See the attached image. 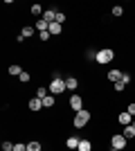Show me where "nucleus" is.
<instances>
[{
    "label": "nucleus",
    "instance_id": "nucleus-14",
    "mask_svg": "<svg viewBox=\"0 0 135 151\" xmlns=\"http://www.w3.org/2000/svg\"><path fill=\"white\" fill-rule=\"evenodd\" d=\"M65 86H68V90H77L79 81L74 79V77H68V79H65Z\"/></svg>",
    "mask_w": 135,
    "mask_h": 151
},
{
    "label": "nucleus",
    "instance_id": "nucleus-27",
    "mask_svg": "<svg viewBox=\"0 0 135 151\" xmlns=\"http://www.w3.org/2000/svg\"><path fill=\"white\" fill-rule=\"evenodd\" d=\"M50 36H52L50 32H41V41H47V38H50Z\"/></svg>",
    "mask_w": 135,
    "mask_h": 151
},
{
    "label": "nucleus",
    "instance_id": "nucleus-29",
    "mask_svg": "<svg viewBox=\"0 0 135 151\" xmlns=\"http://www.w3.org/2000/svg\"><path fill=\"white\" fill-rule=\"evenodd\" d=\"M126 111H129L131 115H135V104H129V108H126Z\"/></svg>",
    "mask_w": 135,
    "mask_h": 151
},
{
    "label": "nucleus",
    "instance_id": "nucleus-22",
    "mask_svg": "<svg viewBox=\"0 0 135 151\" xmlns=\"http://www.w3.org/2000/svg\"><path fill=\"white\" fill-rule=\"evenodd\" d=\"M113 86H115V90H117V93H122V90L126 88V83H124V81H117V83H113Z\"/></svg>",
    "mask_w": 135,
    "mask_h": 151
},
{
    "label": "nucleus",
    "instance_id": "nucleus-9",
    "mask_svg": "<svg viewBox=\"0 0 135 151\" xmlns=\"http://www.w3.org/2000/svg\"><path fill=\"white\" fill-rule=\"evenodd\" d=\"M79 142H81V140H79L77 135H70V138L65 140V147H68V149H79Z\"/></svg>",
    "mask_w": 135,
    "mask_h": 151
},
{
    "label": "nucleus",
    "instance_id": "nucleus-6",
    "mask_svg": "<svg viewBox=\"0 0 135 151\" xmlns=\"http://www.w3.org/2000/svg\"><path fill=\"white\" fill-rule=\"evenodd\" d=\"M34 32H36V27H32V25L23 27V32L18 34V43H23V38H29V36H34Z\"/></svg>",
    "mask_w": 135,
    "mask_h": 151
},
{
    "label": "nucleus",
    "instance_id": "nucleus-2",
    "mask_svg": "<svg viewBox=\"0 0 135 151\" xmlns=\"http://www.w3.org/2000/svg\"><path fill=\"white\" fill-rule=\"evenodd\" d=\"M113 59H115V52L110 50V47H104V50H99V52H97V59H95V61L104 65V63H110Z\"/></svg>",
    "mask_w": 135,
    "mask_h": 151
},
{
    "label": "nucleus",
    "instance_id": "nucleus-3",
    "mask_svg": "<svg viewBox=\"0 0 135 151\" xmlns=\"http://www.w3.org/2000/svg\"><path fill=\"white\" fill-rule=\"evenodd\" d=\"M88 122H90V111H86V108L74 115V129H84Z\"/></svg>",
    "mask_w": 135,
    "mask_h": 151
},
{
    "label": "nucleus",
    "instance_id": "nucleus-21",
    "mask_svg": "<svg viewBox=\"0 0 135 151\" xmlns=\"http://www.w3.org/2000/svg\"><path fill=\"white\" fill-rule=\"evenodd\" d=\"M32 14L34 16H41V14H43V7L41 5H32Z\"/></svg>",
    "mask_w": 135,
    "mask_h": 151
},
{
    "label": "nucleus",
    "instance_id": "nucleus-13",
    "mask_svg": "<svg viewBox=\"0 0 135 151\" xmlns=\"http://www.w3.org/2000/svg\"><path fill=\"white\" fill-rule=\"evenodd\" d=\"M34 27H36L39 32H47V29H50V23H47V20H43V18H39Z\"/></svg>",
    "mask_w": 135,
    "mask_h": 151
},
{
    "label": "nucleus",
    "instance_id": "nucleus-24",
    "mask_svg": "<svg viewBox=\"0 0 135 151\" xmlns=\"http://www.w3.org/2000/svg\"><path fill=\"white\" fill-rule=\"evenodd\" d=\"M56 23H65V14L63 12H56Z\"/></svg>",
    "mask_w": 135,
    "mask_h": 151
},
{
    "label": "nucleus",
    "instance_id": "nucleus-17",
    "mask_svg": "<svg viewBox=\"0 0 135 151\" xmlns=\"http://www.w3.org/2000/svg\"><path fill=\"white\" fill-rule=\"evenodd\" d=\"M54 101H56V99H54V95H47V97L43 99V108H52V106H54Z\"/></svg>",
    "mask_w": 135,
    "mask_h": 151
},
{
    "label": "nucleus",
    "instance_id": "nucleus-10",
    "mask_svg": "<svg viewBox=\"0 0 135 151\" xmlns=\"http://www.w3.org/2000/svg\"><path fill=\"white\" fill-rule=\"evenodd\" d=\"M117 120H119V124H124V126L133 124V122H131V113H129V111H124V113H119V117H117Z\"/></svg>",
    "mask_w": 135,
    "mask_h": 151
},
{
    "label": "nucleus",
    "instance_id": "nucleus-19",
    "mask_svg": "<svg viewBox=\"0 0 135 151\" xmlns=\"http://www.w3.org/2000/svg\"><path fill=\"white\" fill-rule=\"evenodd\" d=\"M47 90L50 88H43V86H41V88L36 90V97H39V99H45V97H47Z\"/></svg>",
    "mask_w": 135,
    "mask_h": 151
},
{
    "label": "nucleus",
    "instance_id": "nucleus-11",
    "mask_svg": "<svg viewBox=\"0 0 135 151\" xmlns=\"http://www.w3.org/2000/svg\"><path fill=\"white\" fill-rule=\"evenodd\" d=\"M124 138H126V140H129V138H135V122H133V124H129V126H124Z\"/></svg>",
    "mask_w": 135,
    "mask_h": 151
},
{
    "label": "nucleus",
    "instance_id": "nucleus-15",
    "mask_svg": "<svg viewBox=\"0 0 135 151\" xmlns=\"http://www.w3.org/2000/svg\"><path fill=\"white\" fill-rule=\"evenodd\" d=\"M61 29H63V27H61V23H52V25H50V29H47V32H50L52 36H56V34H61Z\"/></svg>",
    "mask_w": 135,
    "mask_h": 151
},
{
    "label": "nucleus",
    "instance_id": "nucleus-7",
    "mask_svg": "<svg viewBox=\"0 0 135 151\" xmlns=\"http://www.w3.org/2000/svg\"><path fill=\"white\" fill-rule=\"evenodd\" d=\"M43 20H47V23H56V9H45L43 12Z\"/></svg>",
    "mask_w": 135,
    "mask_h": 151
},
{
    "label": "nucleus",
    "instance_id": "nucleus-16",
    "mask_svg": "<svg viewBox=\"0 0 135 151\" xmlns=\"http://www.w3.org/2000/svg\"><path fill=\"white\" fill-rule=\"evenodd\" d=\"M77 151H92V145H90V140H81L79 142V149Z\"/></svg>",
    "mask_w": 135,
    "mask_h": 151
},
{
    "label": "nucleus",
    "instance_id": "nucleus-20",
    "mask_svg": "<svg viewBox=\"0 0 135 151\" xmlns=\"http://www.w3.org/2000/svg\"><path fill=\"white\" fill-rule=\"evenodd\" d=\"M27 151H41V142H29V145H27Z\"/></svg>",
    "mask_w": 135,
    "mask_h": 151
},
{
    "label": "nucleus",
    "instance_id": "nucleus-1",
    "mask_svg": "<svg viewBox=\"0 0 135 151\" xmlns=\"http://www.w3.org/2000/svg\"><path fill=\"white\" fill-rule=\"evenodd\" d=\"M63 90H68L65 79H61L59 75H54V77H52V81H50V95H61Z\"/></svg>",
    "mask_w": 135,
    "mask_h": 151
},
{
    "label": "nucleus",
    "instance_id": "nucleus-25",
    "mask_svg": "<svg viewBox=\"0 0 135 151\" xmlns=\"http://www.w3.org/2000/svg\"><path fill=\"white\" fill-rule=\"evenodd\" d=\"M2 151H14V145L11 142H2Z\"/></svg>",
    "mask_w": 135,
    "mask_h": 151
},
{
    "label": "nucleus",
    "instance_id": "nucleus-26",
    "mask_svg": "<svg viewBox=\"0 0 135 151\" xmlns=\"http://www.w3.org/2000/svg\"><path fill=\"white\" fill-rule=\"evenodd\" d=\"M122 14H124L122 7H113V16H122Z\"/></svg>",
    "mask_w": 135,
    "mask_h": 151
},
{
    "label": "nucleus",
    "instance_id": "nucleus-4",
    "mask_svg": "<svg viewBox=\"0 0 135 151\" xmlns=\"http://www.w3.org/2000/svg\"><path fill=\"white\" fill-rule=\"evenodd\" d=\"M110 147L122 151L124 147H126V138H124V133H115V135H113V140H110Z\"/></svg>",
    "mask_w": 135,
    "mask_h": 151
},
{
    "label": "nucleus",
    "instance_id": "nucleus-12",
    "mask_svg": "<svg viewBox=\"0 0 135 151\" xmlns=\"http://www.w3.org/2000/svg\"><path fill=\"white\" fill-rule=\"evenodd\" d=\"M122 75H124V72H119V70H110V72H108V79L113 83H117V81H122Z\"/></svg>",
    "mask_w": 135,
    "mask_h": 151
},
{
    "label": "nucleus",
    "instance_id": "nucleus-5",
    "mask_svg": "<svg viewBox=\"0 0 135 151\" xmlns=\"http://www.w3.org/2000/svg\"><path fill=\"white\" fill-rule=\"evenodd\" d=\"M70 106L74 108V113H79V111H84V99H81L77 93H72V97H70Z\"/></svg>",
    "mask_w": 135,
    "mask_h": 151
},
{
    "label": "nucleus",
    "instance_id": "nucleus-18",
    "mask_svg": "<svg viewBox=\"0 0 135 151\" xmlns=\"http://www.w3.org/2000/svg\"><path fill=\"white\" fill-rule=\"evenodd\" d=\"M9 75H14V77H20V75H23L20 65H16V63H14V65H9Z\"/></svg>",
    "mask_w": 135,
    "mask_h": 151
},
{
    "label": "nucleus",
    "instance_id": "nucleus-23",
    "mask_svg": "<svg viewBox=\"0 0 135 151\" xmlns=\"http://www.w3.org/2000/svg\"><path fill=\"white\" fill-rule=\"evenodd\" d=\"M18 79H20V81H23V83H27V81H29V79H32V77H29V72H23V75H20Z\"/></svg>",
    "mask_w": 135,
    "mask_h": 151
},
{
    "label": "nucleus",
    "instance_id": "nucleus-8",
    "mask_svg": "<svg viewBox=\"0 0 135 151\" xmlns=\"http://www.w3.org/2000/svg\"><path fill=\"white\" fill-rule=\"evenodd\" d=\"M27 106H29V111H34V113H36V111H41V108H43V99L34 97V99H29V104H27Z\"/></svg>",
    "mask_w": 135,
    "mask_h": 151
},
{
    "label": "nucleus",
    "instance_id": "nucleus-30",
    "mask_svg": "<svg viewBox=\"0 0 135 151\" xmlns=\"http://www.w3.org/2000/svg\"><path fill=\"white\" fill-rule=\"evenodd\" d=\"M110 151H119V149H113V147H110Z\"/></svg>",
    "mask_w": 135,
    "mask_h": 151
},
{
    "label": "nucleus",
    "instance_id": "nucleus-28",
    "mask_svg": "<svg viewBox=\"0 0 135 151\" xmlns=\"http://www.w3.org/2000/svg\"><path fill=\"white\" fill-rule=\"evenodd\" d=\"M122 81H124V83H131V75H126V72H124V75H122Z\"/></svg>",
    "mask_w": 135,
    "mask_h": 151
}]
</instances>
